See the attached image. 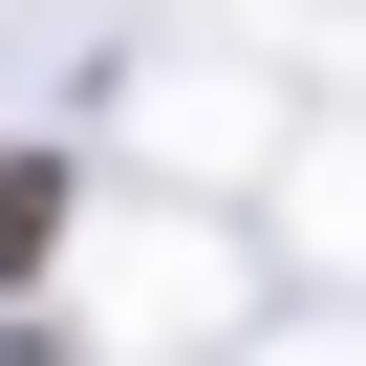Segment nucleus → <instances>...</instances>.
Listing matches in <instances>:
<instances>
[{
	"mask_svg": "<svg viewBox=\"0 0 366 366\" xmlns=\"http://www.w3.org/2000/svg\"><path fill=\"white\" fill-rule=\"evenodd\" d=\"M44 237H65V172H44V151H0V280H22Z\"/></svg>",
	"mask_w": 366,
	"mask_h": 366,
	"instance_id": "nucleus-1",
	"label": "nucleus"
}]
</instances>
